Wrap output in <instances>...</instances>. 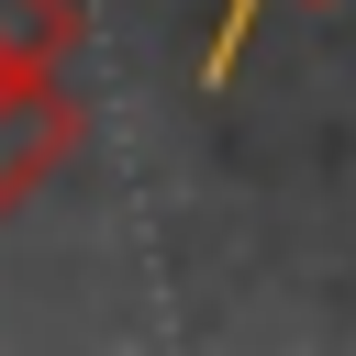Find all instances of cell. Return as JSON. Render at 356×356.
Returning a JSON list of instances; mask_svg holds the SVG:
<instances>
[{
  "mask_svg": "<svg viewBox=\"0 0 356 356\" xmlns=\"http://www.w3.org/2000/svg\"><path fill=\"white\" fill-rule=\"evenodd\" d=\"M89 11L78 0H0V78H67Z\"/></svg>",
  "mask_w": 356,
  "mask_h": 356,
  "instance_id": "obj_2",
  "label": "cell"
},
{
  "mask_svg": "<svg viewBox=\"0 0 356 356\" xmlns=\"http://www.w3.org/2000/svg\"><path fill=\"white\" fill-rule=\"evenodd\" d=\"M256 11H267V0H256Z\"/></svg>",
  "mask_w": 356,
  "mask_h": 356,
  "instance_id": "obj_3",
  "label": "cell"
},
{
  "mask_svg": "<svg viewBox=\"0 0 356 356\" xmlns=\"http://www.w3.org/2000/svg\"><path fill=\"white\" fill-rule=\"evenodd\" d=\"M78 156V100L67 78H0V222Z\"/></svg>",
  "mask_w": 356,
  "mask_h": 356,
  "instance_id": "obj_1",
  "label": "cell"
}]
</instances>
